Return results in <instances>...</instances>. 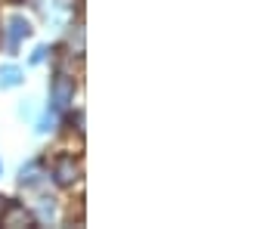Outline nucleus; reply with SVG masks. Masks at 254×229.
Here are the masks:
<instances>
[{
    "mask_svg": "<svg viewBox=\"0 0 254 229\" xmlns=\"http://www.w3.org/2000/svg\"><path fill=\"white\" fill-rule=\"evenodd\" d=\"M0 223L19 229V226H34V217H31V211H25V205H9L6 201L3 214H0Z\"/></svg>",
    "mask_w": 254,
    "mask_h": 229,
    "instance_id": "nucleus-1",
    "label": "nucleus"
},
{
    "mask_svg": "<svg viewBox=\"0 0 254 229\" xmlns=\"http://www.w3.org/2000/svg\"><path fill=\"white\" fill-rule=\"evenodd\" d=\"M71 96H74V81L65 78V74H59V78L53 81V106L56 109H65L71 103Z\"/></svg>",
    "mask_w": 254,
    "mask_h": 229,
    "instance_id": "nucleus-2",
    "label": "nucleus"
},
{
    "mask_svg": "<svg viewBox=\"0 0 254 229\" xmlns=\"http://www.w3.org/2000/svg\"><path fill=\"white\" fill-rule=\"evenodd\" d=\"M56 183L59 186H71L74 180H78V161H74L71 155H62L59 161H56Z\"/></svg>",
    "mask_w": 254,
    "mask_h": 229,
    "instance_id": "nucleus-3",
    "label": "nucleus"
},
{
    "mask_svg": "<svg viewBox=\"0 0 254 229\" xmlns=\"http://www.w3.org/2000/svg\"><path fill=\"white\" fill-rule=\"evenodd\" d=\"M28 34H31L28 19H22V16H12L9 19V47H16L22 37H28Z\"/></svg>",
    "mask_w": 254,
    "mask_h": 229,
    "instance_id": "nucleus-4",
    "label": "nucleus"
},
{
    "mask_svg": "<svg viewBox=\"0 0 254 229\" xmlns=\"http://www.w3.org/2000/svg\"><path fill=\"white\" fill-rule=\"evenodd\" d=\"M22 84V71L16 65H3L0 68V87H19Z\"/></svg>",
    "mask_w": 254,
    "mask_h": 229,
    "instance_id": "nucleus-5",
    "label": "nucleus"
},
{
    "mask_svg": "<svg viewBox=\"0 0 254 229\" xmlns=\"http://www.w3.org/2000/svg\"><path fill=\"white\" fill-rule=\"evenodd\" d=\"M44 56H47V47H37V50H34V56H31V62L37 65V62H44Z\"/></svg>",
    "mask_w": 254,
    "mask_h": 229,
    "instance_id": "nucleus-6",
    "label": "nucleus"
},
{
    "mask_svg": "<svg viewBox=\"0 0 254 229\" xmlns=\"http://www.w3.org/2000/svg\"><path fill=\"white\" fill-rule=\"evenodd\" d=\"M3 208H6V198H3V195H0V214H3Z\"/></svg>",
    "mask_w": 254,
    "mask_h": 229,
    "instance_id": "nucleus-7",
    "label": "nucleus"
},
{
    "mask_svg": "<svg viewBox=\"0 0 254 229\" xmlns=\"http://www.w3.org/2000/svg\"><path fill=\"white\" fill-rule=\"evenodd\" d=\"M0 171H3V164H0Z\"/></svg>",
    "mask_w": 254,
    "mask_h": 229,
    "instance_id": "nucleus-8",
    "label": "nucleus"
}]
</instances>
